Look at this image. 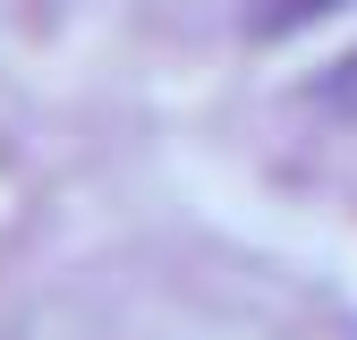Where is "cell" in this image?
<instances>
[{
	"label": "cell",
	"mask_w": 357,
	"mask_h": 340,
	"mask_svg": "<svg viewBox=\"0 0 357 340\" xmlns=\"http://www.w3.org/2000/svg\"><path fill=\"white\" fill-rule=\"evenodd\" d=\"M306 102H315L324 119H349V128H357V42H349V52H340L315 85H306Z\"/></svg>",
	"instance_id": "obj_1"
},
{
	"label": "cell",
	"mask_w": 357,
	"mask_h": 340,
	"mask_svg": "<svg viewBox=\"0 0 357 340\" xmlns=\"http://www.w3.org/2000/svg\"><path fill=\"white\" fill-rule=\"evenodd\" d=\"M306 9H324V0H264L255 26H289V17H306Z\"/></svg>",
	"instance_id": "obj_2"
}]
</instances>
